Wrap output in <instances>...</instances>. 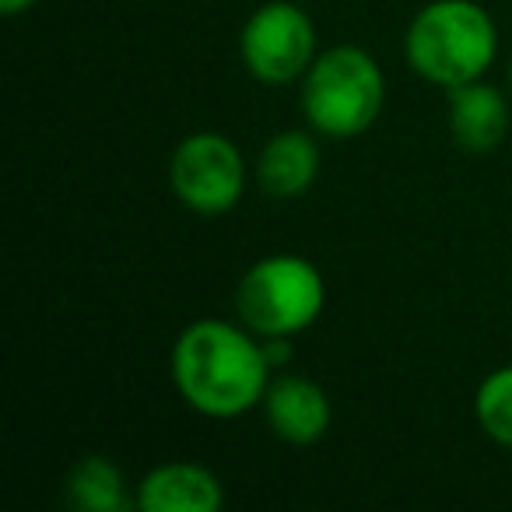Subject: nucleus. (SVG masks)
Segmentation results:
<instances>
[{
	"mask_svg": "<svg viewBox=\"0 0 512 512\" xmlns=\"http://www.w3.org/2000/svg\"><path fill=\"white\" fill-rule=\"evenodd\" d=\"M67 498H71V505L81 512H123V509H130L123 470L99 453L81 456V460L74 463L71 477H67Z\"/></svg>",
	"mask_w": 512,
	"mask_h": 512,
	"instance_id": "nucleus-11",
	"label": "nucleus"
},
{
	"mask_svg": "<svg viewBox=\"0 0 512 512\" xmlns=\"http://www.w3.org/2000/svg\"><path fill=\"white\" fill-rule=\"evenodd\" d=\"M134 502L144 512H218L225 488L214 470L190 460H169L141 477Z\"/></svg>",
	"mask_w": 512,
	"mask_h": 512,
	"instance_id": "nucleus-9",
	"label": "nucleus"
},
{
	"mask_svg": "<svg viewBox=\"0 0 512 512\" xmlns=\"http://www.w3.org/2000/svg\"><path fill=\"white\" fill-rule=\"evenodd\" d=\"M36 8V0H0V15L4 18H15V15H25V11Z\"/></svg>",
	"mask_w": 512,
	"mask_h": 512,
	"instance_id": "nucleus-13",
	"label": "nucleus"
},
{
	"mask_svg": "<svg viewBox=\"0 0 512 512\" xmlns=\"http://www.w3.org/2000/svg\"><path fill=\"white\" fill-rule=\"evenodd\" d=\"M316 25L292 0H267L239 32V60L260 85H292L313 67Z\"/></svg>",
	"mask_w": 512,
	"mask_h": 512,
	"instance_id": "nucleus-6",
	"label": "nucleus"
},
{
	"mask_svg": "<svg viewBox=\"0 0 512 512\" xmlns=\"http://www.w3.org/2000/svg\"><path fill=\"white\" fill-rule=\"evenodd\" d=\"M327 285L313 260L299 253H271L256 260L235 288V313L256 337H295L320 320Z\"/></svg>",
	"mask_w": 512,
	"mask_h": 512,
	"instance_id": "nucleus-4",
	"label": "nucleus"
},
{
	"mask_svg": "<svg viewBox=\"0 0 512 512\" xmlns=\"http://www.w3.org/2000/svg\"><path fill=\"white\" fill-rule=\"evenodd\" d=\"M169 369L190 411L204 418H239L264 404L274 365L264 337H256L246 323L207 316L183 327L172 344Z\"/></svg>",
	"mask_w": 512,
	"mask_h": 512,
	"instance_id": "nucleus-1",
	"label": "nucleus"
},
{
	"mask_svg": "<svg viewBox=\"0 0 512 512\" xmlns=\"http://www.w3.org/2000/svg\"><path fill=\"white\" fill-rule=\"evenodd\" d=\"M256 186L274 200H295L320 176V144L309 130H281L256 155Z\"/></svg>",
	"mask_w": 512,
	"mask_h": 512,
	"instance_id": "nucleus-10",
	"label": "nucleus"
},
{
	"mask_svg": "<svg viewBox=\"0 0 512 512\" xmlns=\"http://www.w3.org/2000/svg\"><path fill=\"white\" fill-rule=\"evenodd\" d=\"M386 78L379 60L362 46H330L302 78V116L323 137L348 141L379 120Z\"/></svg>",
	"mask_w": 512,
	"mask_h": 512,
	"instance_id": "nucleus-3",
	"label": "nucleus"
},
{
	"mask_svg": "<svg viewBox=\"0 0 512 512\" xmlns=\"http://www.w3.org/2000/svg\"><path fill=\"white\" fill-rule=\"evenodd\" d=\"M474 418L491 442L512 449V365L488 372L474 393Z\"/></svg>",
	"mask_w": 512,
	"mask_h": 512,
	"instance_id": "nucleus-12",
	"label": "nucleus"
},
{
	"mask_svg": "<svg viewBox=\"0 0 512 512\" xmlns=\"http://www.w3.org/2000/svg\"><path fill=\"white\" fill-rule=\"evenodd\" d=\"M509 92H512V60H509Z\"/></svg>",
	"mask_w": 512,
	"mask_h": 512,
	"instance_id": "nucleus-14",
	"label": "nucleus"
},
{
	"mask_svg": "<svg viewBox=\"0 0 512 512\" xmlns=\"http://www.w3.org/2000/svg\"><path fill=\"white\" fill-rule=\"evenodd\" d=\"M246 183V158L232 137L200 130L172 148L169 186L186 211L204 214V218L235 211L242 193H246Z\"/></svg>",
	"mask_w": 512,
	"mask_h": 512,
	"instance_id": "nucleus-5",
	"label": "nucleus"
},
{
	"mask_svg": "<svg viewBox=\"0 0 512 512\" xmlns=\"http://www.w3.org/2000/svg\"><path fill=\"white\" fill-rule=\"evenodd\" d=\"M264 414L267 425L278 439L292 446H313L327 435L334 421L330 397L316 379L306 376H278L271 379L264 393Z\"/></svg>",
	"mask_w": 512,
	"mask_h": 512,
	"instance_id": "nucleus-8",
	"label": "nucleus"
},
{
	"mask_svg": "<svg viewBox=\"0 0 512 512\" xmlns=\"http://www.w3.org/2000/svg\"><path fill=\"white\" fill-rule=\"evenodd\" d=\"M404 57L439 88L481 81L498 57L495 18L477 0H428L404 32Z\"/></svg>",
	"mask_w": 512,
	"mask_h": 512,
	"instance_id": "nucleus-2",
	"label": "nucleus"
},
{
	"mask_svg": "<svg viewBox=\"0 0 512 512\" xmlns=\"http://www.w3.org/2000/svg\"><path fill=\"white\" fill-rule=\"evenodd\" d=\"M446 127L470 155H491L509 137L512 113L502 88L488 81H467L446 92Z\"/></svg>",
	"mask_w": 512,
	"mask_h": 512,
	"instance_id": "nucleus-7",
	"label": "nucleus"
}]
</instances>
